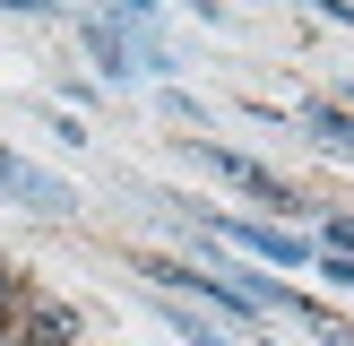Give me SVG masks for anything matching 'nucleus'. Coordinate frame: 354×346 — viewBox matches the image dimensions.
<instances>
[{
	"instance_id": "f257e3e1",
	"label": "nucleus",
	"mask_w": 354,
	"mask_h": 346,
	"mask_svg": "<svg viewBox=\"0 0 354 346\" xmlns=\"http://www.w3.org/2000/svg\"><path fill=\"white\" fill-rule=\"evenodd\" d=\"M216 234H225V242H251L259 260H286V268H294V260H311V242H294V234H268V225H251V217H216Z\"/></svg>"
},
{
	"instance_id": "f03ea898",
	"label": "nucleus",
	"mask_w": 354,
	"mask_h": 346,
	"mask_svg": "<svg viewBox=\"0 0 354 346\" xmlns=\"http://www.w3.org/2000/svg\"><path fill=\"white\" fill-rule=\"evenodd\" d=\"M69 338H78V311L69 303H35L26 329H17V346H69Z\"/></svg>"
},
{
	"instance_id": "7ed1b4c3",
	"label": "nucleus",
	"mask_w": 354,
	"mask_h": 346,
	"mask_svg": "<svg viewBox=\"0 0 354 346\" xmlns=\"http://www.w3.org/2000/svg\"><path fill=\"white\" fill-rule=\"evenodd\" d=\"M303 121L328 138V147H354V121H346V113H328V104H303Z\"/></svg>"
},
{
	"instance_id": "20e7f679",
	"label": "nucleus",
	"mask_w": 354,
	"mask_h": 346,
	"mask_svg": "<svg viewBox=\"0 0 354 346\" xmlns=\"http://www.w3.org/2000/svg\"><path fill=\"white\" fill-rule=\"evenodd\" d=\"M182 329H190V346H234V338H216L207 320H182Z\"/></svg>"
},
{
	"instance_id": "39448f33",
	"label": "nucleus",
	"mask_w": 354,
	"mask_h": 346,
	"mask_svg": "<svg viewBox=\"0 0 354 346\" xmlns=\"http://www.w3.org/2000/svg\"><path fill=\"white\" fill-rule=\"evenodd\" d=\"M328 242H346V260H354V217H337V225H328Z\"/></svg>"
},
{
	"instance_id": "423d86ee",
	"label": "nucleus",
	"mask_w": 354,
	"mask_h": 346,
	"mask_svg": "<svg viewBox=\"0 0 354 346\" xmlns=\"http://www.w3.org/2000/svg\"><path fill=\"white\" fill-rule=\"evenodd\" d=\"M17 303V268H0V311H9Z\"/></svg>"
}]
</instances>
